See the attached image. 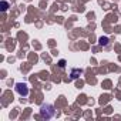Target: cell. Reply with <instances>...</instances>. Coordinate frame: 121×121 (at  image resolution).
I'll return each instance as SVG.
<instances>
[{
    "mask_svg": "<svg viewBox=\"0 0 121 121\" xmlns=\"http://www.w3.org/2000/svg\"><path fill=\"white\" fill-rule=\"evenodd\" d=\"M100 43H101V44H105V43H107V39H101Z\"/></svg>",
    "mask_w": 121,
    "mask_h": 121,
    "instance_id": "obj_3",
    "label": "cell"
},
{
    "mask_svg": "<svg viewBox=\"0 0 121 121\" xmlns=\"http://www.w3.org/2000/svg\"><path fill=\"white\" fill-rule=\"evenodd\" d=\"M7 9V3L6 2H3V10H6Z\"/></svg>",
    "mask_w": 121,
    "mask_h": 121,
    "instance_id": "obj_5",
    "label": "cell"
},
{
    "mask_svg": "<svg viewBox=\"0 0 121 121\" xmlns=\"http://www.w3.org/2000/svg\"><path fill=\"white\" fill-rule=\"evenodd\" d=\"M16 91H17L19 95L26 97V95L29 94V87H27V84H24V83H17V84H16Z\"/></svg>",
    "mask_w": 121,
    "mask_h": 121,
    "instance_id": "obj_2",
    "label": "cell"
},
{
    "mask_svg": "<svg viewBox=\"0 0 121 121\" xmlns=\"http://www.w3.org/2000/svg\"><path fill=\"white\" fill-rule=\"evenodd\" d=\"M64 64H66V63H64V60H61V61H60V67H64Z\"/></svg>",
    "mask_w": 121,
    "mask_h": 121,
    "instance_id": "obj_4",
    "label": "cell"
},
{
    "mask_svg": "<svg viewBox=\"0 0 121 121\" xmlns=\"http://www.w3.org/2000/svg\"><path fill=\"white\" fill-rule=\"evenodd\" d=\"M40 115L43 118H51L54 115V108L51 104H43L40 108Z\"/></svg>",
    "mask_w": 121,
    "mask_h": 121,
    "instance_id": "obj_1",
    "label": "cell"
}]
</instances>
